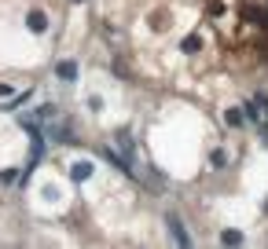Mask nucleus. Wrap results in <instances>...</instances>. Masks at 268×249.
Masks as SVG:
<instances>
[{
  "instance_id": "1",
  "label": "nucleus",
  "mask_w": 268,
  "mask_h": 249,
  "mask_svg": "<svg viewBox=\"0 0 268 249\" xmlns=\"http://www.w3.org/2000/svg\"><path fill=\"white\" fill-rule=\"evenodd\" d=\"M165 224H169V235H173V242H177V246H191V235L188 231H184V224H180V220L177 216H165Z\"/></svg>"
},
{
  "instance_id": "2",
  "label": "nucleus",
  "mask_w": 268,
  "mask_h": 249,
  "mask_svg": "<svg viewBox=\"0 0 268 249\" xmlns=\"http://www.w3.org/2000/svg\"><path fill=\"white\" fill-rule=\"evenodd\" d=\"M55 73H59L63 81H77V62H70V59H63L59 66H55Z\"/></svg>"
},
{
  "instance_id": "3",
  "label": "nucleus",
  "mask_w": 268,
  "mask_h": 249,
  "mask_svg": "<svg viewBox=\"0 0 268 249\" xmlns=\"http://www.w3.org/2000/svg\"><path fill=\"white\" fill-rule=\"evenodd\" d=\"M26 22H30L33 33H44V30H48V18H44V11H30V18H26Z\"/></svg>"
},
{
  "instance_id": "4",
  "label": "nucleus",
  "mask_w": 268,
  "mask_h": 249,
  "mask_svg": "<svg viewBox=\"0 0 268 249\" xmlns=\"http://www.w3.org/2000/svg\"><path fill=\"white\" fill-rule=\"evenodd\" d=\"M70 176L77 180V183H81V180H88V176H92V161H77V165H73V172H70Z\"/></svg>"
},
{
  "instance_id": "5",
  "label": "nucleus",
  "mask_w": 268,
  "mask_h": 249,
  "mask_svg": "<svg viewBox=\"0 0 268 249\" xmlns=\"http://www.w3.org/2000/svg\"><path fill=\"white\" fill-rule=\"evenodd\" d=\"M220 242H224V246H239V242H243V235H239V231H224V235H220Z\"/></svg>"
},
{
  "instance_id": "6",
  "label": "nucleus",
  "mask_w": 268,
  "mask_h": 249,
  "mask_svg": "<svg viewBox=\"0 0 268 249\" xmlns=\"http://www.w3.org/2000/svg\"><path fill=\"white\" fill-rule=\"evenodd\" d=\"M224 121H228V125H243V114H239V110H228Z\"/></svg>"
}]
</instances>
